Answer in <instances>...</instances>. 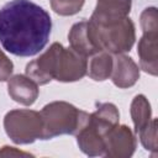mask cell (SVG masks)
<instances>
[{"instance_id":"e0dca14e","label":"cell","mask_w":158,"mask_h":158,"mask_svg":"<svg viewBox=\"0 0 158 158\" xmlns=\"http://www.w3.org/2000/svg\"><path fill=\"white\" fill-rule=\"evenodd\" d=\"M144 149L156 153L157 152V118H152L149 123L137 133Z\"/></svg>"},{"instance_id":"3957f363","label":"cell","mask_w":158,"mask_h":158,"mask_svg":"<svg viewBox=\"0 0 158 158\" xmlns=\"http://www.w3.org/2000/svg\"><path fill=\"white\" fill-rule=\"evenodd\" d=\"M42 127L41 114L35 110H11L4 117L5 132L16 144H30L40 139Z\"/></svg>"},{"instance_id":"ffe728a7","label":"cell","mask_w":158,"mask_h":158,"mask_svg":"<svg viewBox=\"0 0 158 158\" xmlns=\"http://www.w3.org/2000/svg\"><path fill=\"white\" fill-rule=\"evenodd\" d=\"M19 156H32L27 152H22V151H19L17 148L15 147H10V146H4L1 149H0V157H19Z\"/></svg>"},{"instance_id":"30bf717a","label":"cell","mask_w":158,"mask_h":158,"mask_svg":"<svg viewBox=\"0 0 158 158\" xmlns=\"http://www.w3.org/2000/svg\"><path fill=\"white\" fill-rule=\"evenodd\" d=\"M110 78L112 83L120 89L131 88L139 79V67L131 57L123 53L115 54Z\"/></svg>"},{"instance_id":"5bb4252c","label":"cell","mask_w":158,"mask_h":158,"mask_svg":"<svg viewBox=\"0 0 158 158\" xmlns=\"http://www.w3.org/2000/svg\"><path fill=\"white\" fill-rule=\"evenodd\" d=\"M114 65V57L112 54L101 51L93 56L88 67L89 77L95 81H104L110 78Z\"/></svg>"},{"instance_id":"9a60e30c","label":"cell","mask_w":158,"mask_h":158,"mask_svg":"<svg viewBox=\"0 0 158 158\" xmlns=\"http://www.w3.org/2000/svg\"><path fill=\"white\" fill-rule=\"evenodd\" d=\"M130 112H131V118L135 126V133L137 135L152 120V109L148 99L142 94L136 95L131 102Z\"/></svg>"},{"instance_id":"5b68a950","label":"cell","mask_w":158,"mask_h":158,"mask_svg":"<svg viewBox=\"0 0 158 158\" xmlns=\"http://www.w3.org/2000/svg\"><path fill=\"white\" fill-rule=\"evenodd\" d=\"M88 60L86 57L79 54L72 48H65L56 42V62H54V80L62 83L78 81L86 75Z\"/></svg>"},{"instance_id":"52a82bcc","label":"cell","mask_w":158,"mask_h":158,"mask_svg":"<svg viewBox=\"0 0 158 158\" xmlns=\"http://www.w3.org/2000/svg\"><path fill=\"white\" fill-rule=\"evenodd\" d=\"M68 41L70 48L84 57H90L101 52L93 25L89 20H83L74 23L68 33Z\"/></svg>"},{"instance_id":"7a4b0ae2","label":"cell","mask_w":158,"mask_h":158,"mask_svg":"<svg viewBox=\"0 0 158 158\" xmlns=\"http://www.w3.org/2000/svg\"><path fill=\"white\" fill-rule=\"evenodd\" d=\"M42 133L40 139H51L60 135H77L89 114L67 101H52L40 111Z\"/></svg>"},{"instance_id":"2e32d148","label":"cell","mask_w":158,"mask_h":158,"mask_svg":"<svg viewBox=\"0 0 158 158\" xmlns=\"http://www.w3.org/2000/svg\"><path fill=\"white\" fill-rule=\"evenodd\" d=\"M49 2L57 15L73 16L83 9L85 0H49Z\"/></svg>"},{"instance_id":"4fadbf2b","label":"cell","mask_w":158,"mask_h":158,"mask_svg":"<svg viewBox=\"0 0 158 158\" xmlns=\"http://www.w3.org/2000/svg\"><path fill=\"white\" fill-rule=\"evenodd\" d=\"M90 121L106 136L110 130L118 125L120 112L116 105L111 102L99 104L96 110L90 114Z\"/></svg>"},{"instance_id":"6da1fadb","label":"cell","mask_w":158,"mask_h":158,"mask_svg":"<svg viewBox=\"0 0 158 158\" xmlns=\"http://www.w3.org/2000/svg\"><path fill=\"white\" fill-rule=\"evenodd\" d=\"M51 30L49 14L30 0H12L0 9V43L14 56L40 53L49 40Z\"/></svg>"},{"instance_id":"ba28073f","label":"cell","mask_w":158,"mask_h":158,"mask_svg":"<svg viewBox=\"0 0 158 158\" xmlns=\"http://www.w3.org/2000/svg\"><path fill=\"white\" fill-rule=\"evenodd\" d=\"M132 0H98L90 21L98 26H109L128 17Z\"/></svg>"},{"instance_id":"9c48e42d","label":"cell","mask_w":158,"mask_h":158,"mask_svg":"<svg viewBox=\"0 0 158 158\" xmlns=\"http://www.w3.org/2000/svg\"><path fill=\"white\" fill-rule=\"evenodd\" d=\"M75 137H77V143L84 154L89 157L104 156L105 135L90 121V114L85 123L75 135Z\"/></svg>"},{"instance_id":"d6986e66","label":"cell","mask_w":158,"mask_h":158,"mask_svg":"<svg viewBox=\"0 0 158 158\" xmlns=\"http://www.w3.org/2000/svg\"><path fill=\"white\" fill-rule=\"evenodd\" d=\"M14 70V63L0 49V81H6Z\"/></svg>"},{"instance_id":"ac0fdd59","label":"cell","mask_w":158,"mask_h":158,"mask_svg":"<svg viewBox=\"0 0 158 158\" xmlns=\"http://www.w3.org/2000/svg\"><path fill=\"white\" fill-rule=\"evenodd\" d=\"M139 23H141L143 32H158L157 7H154V6L146 7L139 16Z\"/></svg>"},{"instance_id":"8992f818","label":"cell","mask_w":158,"mask_h":158,"mask_svg":"<svg viewBox=\"0 0 158 158\" xmlns=\"http://www.w3.org/2000/svg\"><path fill=\"white\" fill-rule=\"evenodd\" d=\"M137 147L132 130L126 125H117L105 136L104 156L109 158H130Z\"/></svg>"},{"instance_id":"277c9868","label":"cell","mask_w":158,"mask_h":158,"mask_svg":"<svg viewBox=\"0 0 158 158\" xmlns=\"http://www.w3.org/2000/svg\"><path fill=\"white\" fill-rule=\"evenodd\" d=\"M90 23L93 25L101 51H105L110 54H120L130 52L135 44L136 28L133 21L130 17L109 26H98L91 21Z\"/></svg>"},{"instance_id":"8fae6325","label":"cell","mask_w":158,"mask_h":158,"mask_svg":"<svg viewBox=\"0 0 158 158\" xmlns=\"http://www.w3.org/2000/svg\"><path fill=\"white\" fill-rule=\"evenodd\" d=\"M7 93L10 98L25 106L35 104L38 98V85L27 75L16 74L7 79Z\"/></svg>"},{"instance_id":"7c38bea8","label":"cell","mask_w":158,"mask_h":158,"mask_svg":"<svg viewBox=\"0 0 158 158\" xmlns=\"http://www.w3.org/2000/svg\"><path fill=\"white\" fill-rule=\"evenodd\" d=\"M137 54L141 69L156 77L158 74V32H143L138 41Z\"/></svg>"}]
</instances>
